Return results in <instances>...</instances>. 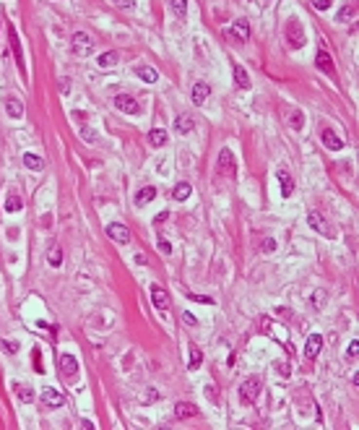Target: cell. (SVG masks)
<instances>
[{
    "mask_svg": "<svg viewBox=\"0 0 359 430\" xmlns=\"http://www.w3.org/2000/svg\"><path fill=\"white\" fill-rule=\"evenodd\" d=\"M261 391H263L261 375H250V378H245V381L240 383V389H237V396H240L242 404H253L255 399L261 396Z\"/></svg>",
    "mask_w": 359,
    "mask_h": 430,
    "instance_id": "1",
    "label": "cell"
},
{
    "mask_svg": "<svg viewBox=\"0 0 359 430\" xmlns=\"http://www.w3.org/2000/svg\"><path fill=\"white\" fill-rule=\"evenodd\" d=\"M284 34H286V42H289V47H292V50L304 47V29H302V21L300 19H289Z\"/></svg>",
    "mask_w": 359,
    "mask_h": 430,
    "instance_id": "2",
    "label": "cell"
},
{
    "mask_svg": "<svg viewBox=\"0 0 359 430\" xmlns=\"http://www.w3.org/2000/svg\"><path fill=\"white\" fill-rule=\"evenodd\" d=\"M219 172H221V175H227V177H237L234 154H232V149H227V146L219 152Z\"/></svg>",
    "mask_w": 359,
    "mask_h": 430,
    "instance_id": "3",
    "label": "cell"
},
{
    "mask_svg": "<svg viewBox=\"0 0 359 430\" xmlns=\"http://www.w3.org/2000/svg\"><path fill=\"white\" fill-rule=\"evenodd\" d=\"M107 235H110V240H114L117 245L131 243V230H128L123 222H112V224H107Z\"/></svg>",
    "mask_w": 359,
    "mask_h": 430,
    "instance_id": "4",
    "label": "cell"
},
{
    "mask_svg": "<svg viewBox=\"0 0 359 430\" xmlns=\"http://www.w3.org/2000/svg\"><path fill=\"white\" fill-rule=\"evenodd\" d=\"M57 368H60V373H63V378H73V375L78 373V360H76L73 354H68V352H60Z\"/></svg>",
    "mask_w": 359,
    "mask_h": 430,
    "instance_id": "5",
    "label": "cell"
},
{
    "mask_svg": "<svg viewBox=\"0 0 359 430\" xmlns=\"http://www.w3.org/2000/svg\"><path fill=\"white\" fill-rule=\"evenodd\" d=\"M71 42H73V52H76V55H81V58L89 55L91 47H94V39H91L86 32H73V39Z\"/></svg>",
    "mask_w": 359,
    "mask_h": 430,
    "instance_id": "6",
    "label": "cell"
},
{
    "mask_svg": "<svg viewBox=\"0 0 359 430\" xmlns=\"http://www.w3.org/2000/svg\"><path fill=\"white\" fill-rule=\"evenodd\" d=\"M8 37H11V47H13V58H16V65H19V73L26 76V63H24V52H21V44H19V34L16 29L8 26Z\"/></svg>",
    "mask_w": 359,
    "mask_h": 430,
    "instance_id": "7",
    "label": "cell"
},
{
    "mask_svg": "<svg viewBox=\"0 0 359 430\" xmlns=\"http://www.w3.org/2000/svg\"><path fill=\"white\" fill-rule=\"evenodd\" d=\"M114 107H117L120 112H125V115H138V112H141L138 102H135L133 97H128V94H117V97H114Z\"/></svg>",
    "mask_w": 359,
    "mask_h": 430,
    "instance_id": "8",
    "label": "cell"
},
{
    "mask_svg": "<svg viewBox=\"0 0 359 430\" xmlns=\"http://www.w3.org/2000/svg\"><path fill=\"white\" fill-rule=\"evenodd\" d=\"M320 138H323V146L331 149V152H339V149H343V138L333 131V128H323V131H320Z\"/></svg>",
    "mask_w": 359,
    "mask_h": 430,
    "instance_id": "9",
    "label": "cell"
},
{
    "mask_svg": "<svg viewBox=\"0 0 359 430\" xmlns=\"http://www.w3.org/2000/svg\"><path fill=\"white\" fill-rule=\"evenodd\" d=\"M151 303H154L156 311H167L170 308V295H167V290L164 287H159V284H151Z\"/></svg>",
    "mask_w": 359,
    "mask_h": 430,
    "instance_id": "10",
    "label": "cell"
},
{
    "mask_svg": "<svg viewBox=\"0 0 359 430\" xmlns=\"http://www.w3.org/2000/svg\"><path fill=\"white\" fill-rule=\"evenodd\" d=\"M320 350H323V334H310L307 342H304V354H307L310 360H315Z\"/></svg>",
    "mask_w": 359,
    "mask_h": 430,
    "instance_id": "11",
    "label": "cell"
},
{
    "mask_svg": "<svg viewBox=\"0 0 359 430\" xmlns=\"http://www.w3.org/2000/svg\"><path fill=\"white\" fill-rule=\"evenodd\" d=\"M229 34H232L234 39H240V42H247L250 39V24L245 19H237L232 24V29H229Z\"/></svg>",
    "mask_w": 359,
    "mask_h": 430,
    "instance_id": "12",
    "label": "cell"
},
{
    "mask_svg": "<svg viewBox=\"0 0 359 430\" xmlns=\"http://www.w3.org/2000/svg\"><path fill=\"white\" fill-rule=\"evenodd\" d=\"M39 399H42V404H44V407H52V410L63 407V402H65L63 394H60V391H55V389H44Z\"/></svg>",
    "mask_w": 359,
    "mask_h": 430,
    "instance_id": "13",
    "label": "cell"
},
{
    "mask_svg": "<svg viewBox=\"0 0 359 430\" xmlns=\"http://www.w3.org/2000/svg\"><path fill=\"white\" fill-rule=\"evenodd\" d=\"M315 65L320 68L323 73H328V76H333V58H331V52L320 47L318 50V55H315Z\"/></svg>",
    "mask_w": 359,
    "mask_h": 430,
    "instance_id": "14",
    "label": "cell"
},
{
    "mask_svg": "<svg viewBox=\"0 0 359 430\" xmlns=\"http://www.w3.org/2000/svg\"><path fill=\"white\" fill-rule=\"evenodd\" d=\"M208 94H211V86L206 84V81H198V84L190 89V99H193V104H203L206 99H208Z\"/></svg>",
    "mask_w": 359,
    "mask_h": 430,
    "instance_id": "15",
    "label": "cell"
},
{
    "mask_svg": "<svg viewBox=\"0 0 359 430\" xmlns=\"http://www.w3.org/2000/svg\"><path fill=\"white\" fill-rule=\"evenodd\" d=\"M174 417H177V420L198 417V407L190 404V402H177V404H174Z\"/></svg>",
    "mask_w": 359,
    "mask_h": 430,
    "instance_id": "16",
    "label": "cell"
},
{
    "mask_svg": "<svg viewBox=\"0 0 359 430\" xmlns=\"http://www.w3.org/2000/svg\"><path fill=\"white\" fill-rule=\"evenodd\" d=\"M276 177H279V185H281V195H284V198H289V195L294 193V180H292V175H289L286 170H279Z\"/></svg>",
    "mask_w": 359,
    "mask_h": 430,
    "instance_id": "17",
    "label": "cell"
},
{
    "mask_svg": "<svg viewBox=\"0 0 359 430\" xmlns=\"http://www.w3.org/2000/svg\"><path fill=\"white\" fill-rule=\"evenodd\" d=\"M307 224H310L315 232H325V235H331V230H328V222L318 214V211H310V214H307Z\"/></svg>",
    "mask_w": 359,
    "mask_h": 430,
    "instance_id": "18",
    "label": "cell"
},
{
    "mask_svg": "<svg viewBox=\"0 0 359 430\" xmlns=\"http://www.w3.org/2000/svg\"><path fill=\"white\" fill-rule=\"evenodd\" d=\"M154 198H156V188L154 185H146V188H141V191L135 193V206L141 209V206H146V203L154 201Z\"/></svg>",
    "mask_w": 359,
    "mask_h": 430,
    "instance_id": "19",
    "label": "cell"
},
{
    "mask_svg": "<svg viewBox=\"0 0 359 430\" xmlns=\"http://www.w3.org/2000/svg\"><path fill=\"white\" fill-rule=\"evenodd\" d=\"M193 125H195L193 115H185V112H182V115L174 117V131H177V133H190V131H193Z\"/></svg>",
    "mask_w": 359,
    "mask_h": 430,
    "instance_id": "20",
    "label": "cell"
},
{
    "mask_svg": "<svg viewBox=\"0 0 359 430\" xmlns=\"http://www.w3.org/2000/svg\"><path fill=\"white\" fill-rule=\"evenodd\" d=\"M5 112H8L13 120H19V117H24V104H21V99H16V97H8V99H5Z\"/></svg>",
    "mask_w": 359,
    "mask_h": 430,
    "instance_id": "21",
    "label": "cell"
},
{
    "mask_svg": "<svg viewBox=\"0 0 359 430\" xmlns=\"http://www.w3.org/2000/svg\"><path fill=\"white\" fill-rule=\"evenodd\" d=\"M232 73H234V84H237V86H240V89H250V76H247V71H245L240 63H234Z\"/></svg>",
    "mask_w": 359,
    "mask_h": 430,
    "instance_id": "22",
    "label": "cell"
},
{
    "mask_svg": "<svg viewBox=\"0 0 359 430\" xmlns=\"http://www.w3.org/2000/svg\"><path fill=\"white\" fill-rule=\"evenodd\" d=\"M135 76H138L141 81H146V84H156L159 81V73L154 71V68H149V65H138L135 68Z\"/></svg>",
    "mask_w": 359,
    "mask_h": 430,
    "instance_id": "23",
    "label": "cell"
},
{
    "mask_svg": "<svg viewBox=\"0 0 359 430\" xmlns=\"http://www.w3.org/2000/svg\"><path fill=\"white\" fill-rule=\"evenodd\" d=\"M190 193H193V185L190 183H177L174 191H172V198L174 201H185V198H190Z\"/></svg>",
    "mask_w": 359,
    "mask_h": 430,
    "instance_id": "24",
    "label": "cell"
},
{
    "mask_svg": "<svg viewBox=\"0 0 359 430\" xmlns=\"http://www.w3.org/2000/svg\"><path fill=\"white\" fill-rule=\"evenodd\" d=\"M13 391H16V396L21 399V402L24 404H32V399H34V391L26 386V383H16V386H13Z\"/></svg>",
    "mask_w": 359,
    "mask_h": 430,
    "instance_id": "25",
    "label": "cell"
},
{
    "mask_svg": "<svg viewBox=\"0 0 359 430\" xmlns=\"http://www.w3.org/2000/svg\"><path fill=\"white\" fill-rule=\"evenodd\" d=\"M24 167L39 172V170H44V159H42V156H37V154H24Z\"/></svg>",
    "mask_w": 359,
    "mask_h": 430,
    "instance_id": "26",
    "label": "cell"
},
{
    "mask_svg": "<svg viewBox=\"0 0 359 430\" xmlns=\"http://www.w3.org/2000/svg\"><path fill=\"white\" fill-rule=\"evenodd\" d=\"M201 363H203V352L198 350V347L193 344L190 347V360H188V368L190 371H198V368H201Z\"/></svg>",
    "mask_w": 359,
    "mask_h": 430,
    "instance_id": "27",
    "label": "cell"
},
{
    "mask_svg": "<svg viewBox=\"0 0 359 430\" xmlns=\"http://www.w3.org/2000/svg\"><path fill=\"white\" fill-rule=\"evenodd\" d=\"M149 143H151V146H164V143H167V131H162V128L149 131Z\"/></svg>",
    "mask_w": 359,
    "mask_h": 430,
    "instance_id": "28",
    "label": "cell"
},
{
    "mask_svg": "<svg viewBox=\"0 0 359 430\" xmlns=\"http://www.w3.org/2000/svg\"><path fill=\"white\" fill-rule=\"evenodd\" d=\"M170 11L177 19H185L188 16V0H170Z\"/></svg>",
    "mask_w": 359,
    "mask_h": 430,
    "instance_id": "29",
    "label": "cell"
},
{
    "mask_svg": "<svg viewBox=\"0 0 359 430\" xmlns=\"http://www.w3.org/2000/svg\"><path fill=\"white\" fill-rule=\"evenodd\" d=\"M96 63L102 65V68H112L114 63H117V52H114V50H110V52H102Z\"/></svg>",
    "mask_w": 359,
    "mask_h": 430,
    "instance_id": "30",
    "label": "cell"
},
{
    "mask_svg": "<svg viewBox=\"0 0 359 430\" xmlns=\"http://www.w3.org/2000/svg\"><path fill=\"white\" fill-rule=\"evenodd\" d=\"M21 206H24V203H21V198L16 193H11L8 198H5V211H8V214L11 211H21Z\"/></svg>",
    "mask_w": 359,
    "mask_h": 430,
    "instance_id": "31",
    "label": "cell"
},
{
    "mask_svg": "<svg viewBox=\"0 0 359 430\" xmlns=\"http://www.w3.org/2000/svg\"><path fill=\"white\" fill-rule=\"evenodd\" d=\"M325 303H328V295H325L323 290H318L315 295H312V305H315V311H323Z\"/></svg>",
    "mask_w": 359,
    "mask_h": 430,
    "instance_id": "32",
    "label": "cell"
},
{
    "mask_svg": "<svg viewBox=\"0 0 359 430\" xmlns=\"http://www.w3.org/2000/svg\"><path fill=\"white\" fill-rule=\"evenodd\" d=\"M47 263L50 266H60V263H63V253H60V248H52V251L47 253Z\"/></svg>",
    "mask_w": 359,
    "mask_h": 430,
    "instance_id": "33",
    "label": "cell"
},
{
    "mask_svg": "<svg viewBox=\"0 0 359 430\" xmlns=\"http://www.w3.org/2000/svg\"><path fill=\"white\" fill-rule=\"evenodd\" d=\"M0 350L8 352V354H16L21 350V344L19 342H8V339H0Z\"/></svg>",
    "mask_w": 359,
    "mask_h": 430,
    "instance_id": "34",
    "label": "cell"
},
{
    "mask_svg": "<svg viewBox=\"0 0 359 430\" xmlns=\"http://www.w3.org/2000/svg\"><path fill=\"white\" fill-rule=\"evenodd\" d=\"M289 123H292L294 131H300V128L304 125V115H302L300 110H294V112H292V117H289Z\"/></svg>",
    "mask_w": 359,
    "mask_h": 430,
    "instance_id": "35",
    "label": "cell"
},
{
    "mask_svg": "<svg viewBox=\"0 0 359 430\" xmlns=\"http://www.w3.org/2000/svg\"><path fill=\"white\" fill-rule=\"evenodd\" d=\"M349 19H354V5H346V8H341L339 11V16H336V21H349Z\"/></svg>",
    "mask_w": 359,
    "mask_h": 430,
    "instance_id": "36",
    "label": "cell"
},
{
    "mask_svg": "<svg viewBox=\"0 0 359 430\" xmlns=\"http://www.w3.org/2000/svg\"><path fill=\"white\" fill-rule=\"evenodd\" d=\"M331 3H333V0H312V8H315V11H328V8H331Z\"/></svg>",
    "mask_w": 359,
    "mask_h": 430,
    "instance_id": "37",
    "label": "cell"
},
{
    "mask_svg": "<svg viewBox=\"0 0 359 430\" xmlns=\"http://www.w3.org/2000/svg\"><path fill=\"white\" fill-rule=\"evenodd\" d=\"M117 8H125V11H133L135 8V0H112Z\"/></svg>",
    "mask_w": 359,
    "mask_h": 430,
    "instance_id": "38",
    "label": "cell"
},
{
    "mask_svg": "<svg viewBox=\"0 0 359 430\" xmlns=\"http://www.w3.org/2000/svg\"><path fill=\"white\" fill-rule=\"evenodd\" d=\"M357 352H359V342L354 339V342L349 344V350H346V357H349V360H357Z\"/></svg>",
    "mask_w": 359,
    "mask_h": 430,
    "instance_id": "39",
    "label": "cell"
},
{
    "mask_svg": "<svg viewBox=\"0 0 359 430\" xmlns=\"http://www.w3.org/2000/svg\"><path fill=\"white\" fill-rule=\"evenodd\" d=\"M263 251H265V253H273V251H276V240L265 237V240H263Z\"/></svg>",
    "mask_w": 359,
    "mask_h": 430,
    "instance_id": "40",
    "label": "cell"
},
{
    "mask_svg": "<svg viewBox=\"0 0 359 430\" xmlns=\"http://www.w3.org/2000/svg\"><path fill=\"white\" fill-rule=\"evenodd\" d=\"M159 251H162L164 255H170V253H172V245H170V243H167V240H164V237H159Z\"/></svg>",
    "mask_w": 359,
    "mask_h": 430,
    "instance_id": "41",
    "label": "cell"
},
{
    "mask_svg": "<svg viewBox=\"0 0 359 430\" xmlns=\"http://www.w3.org/2000/svg\"><path fill=\"white\" fill-rule=\"evenodd\" d=\"M182 321H185V323H188V326H198V318H195V315H193V313H188V311H185V313H182Z\"/></svg>",
    "mask_w": 359,
    "mask_h": 430,
    "instance_id": "42",
    "label": "cell"
},
{
    "mask_svg": "<svg viewBox=\"0 0 359 430\" xmlns=\"http://www.w3.org/2000/svg\"><path fill=\"white\" fill-rule=\"evenodd\" d=\"M81 133H83V138H86V141H94L96 138V133H91L89 128H81Z\"/></svg>",
    "mask_w": 359,
    "mask_h": 430,
    "instance_id": "43",
    "label": "cell"
},
{
    "mask_svg": "<svg viewBox=\"0 0 359 430\" xmlns=\"http://www.w3.org/2000/svg\"><path fill=\"white\" fill-rule=\"evenodd\" d=\"M206 396H208L211 402H216V389H213V386H206Z\"/></svg>",
    "mask_w": 359,
    "mask_h": 430,
    "instance_id": "44",
    "label": "cell"
},
{
    "mask_svg": "<svg viewBox=\"0 0 359 430\" xmlns=\"http://www.w3.org/2000/svg\"><path fill=\"white\" fill-rule=\"evenodd\" d=\"M188 297H190V300H198V303H211V297H198V295H193V292H190Z\"/></svg>",
    "mask_w": 359,
    "mask_h": 430,
    "instance_id": "45",
    "label": "cell"
},
{
    "mask_svg": "<svg viewBox=\"0 0 359 430\" xmlns=\"http://www.w3.org/2000/svg\"><path fill=\"white\" fill-rule=\"evenodd\" d=\"M154 399H159V391H149V396H146V404H151Z\"/></svg>",
    "mask_w": 359,
    "mask_h": 430,
    "instance_id": "46",
    "label": "cell"
},
{
    "mask_svg": "<svg viewBox=\"0 0 359 430\" xmlns=\"http://www.w3.org/2000/svg\"><path fill=\"white\" fill-rule=\"evenodd\" d=\"M60 92H63V94H68V81H65V78L60 81Z\"/></svg>",
    "mask_w": 359,
    "mask_h": 430,
    "instance_id": "47",
    "label": "cell"
}]
</instances>
